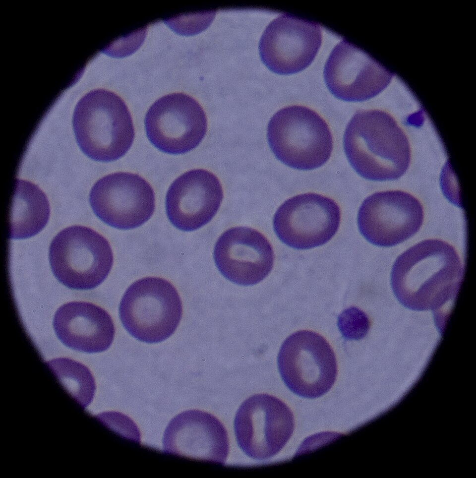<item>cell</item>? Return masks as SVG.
Segmentation results:
<instances>
[{
  "label": "cell",
  "instance_id": "1",
  "mask_svg": "<svg viewBox=\"0 0 476 478\" xmlns=\"http://www.w3.org/2000/svg\"><path fill=\"white\" fill-rule=\"evenodd\" d=\"M343 145L352 168L368 180L397 179L410 165L407 135L395 119L382 110L357 111L347 125Z\"/></svg>",
  "mask_w": 476,
  "mask_h": 478
},
{
  "label": "cell",
  "instance_id": "2",
  "mask_svg": "<svg viewBox=\"0 0 476 478\" xmlns=\"http://www.w3.org/2000/svg\"><path fill=\"white\" fill-rule=\"evenodd\" d=\"M463 273V264L452 245L440 239H425L398 257L391 271V285L401 299L442 300L455 296Z\"/></svg>",
  "mask_w": 476,
  "mask_h": 478
},
{
  "label": "cell",
  "instance_id": "3",
  "mask_svg": "<svg viewBox=\"0 0 476 478\" xmlns=\"http://www.w3.org/2000/svg\"><path fill=\"white\" fill-rule=\"evenodd\" d=\"M72 124L81 150L97 161L119 159L130 149L135 137L125 103L118 95L104 89L91 90L78 101Z\"/></svg>",
  "mask_w": 476,
  "mask_h": 478
},
{
  "label": "cell",
  "instance_id": "4",
  "mask_svg": "<svg viewBox=\"0 0 476 478\" xmlns=\"http://www.w3.org/2000/svg\"><path fill=\"white\" fill-rule=\"evenodd\" d=\"M267 138L275 157L298 170L321 167L330 158L333 147L325 120L314 110L300 105L276 112L268 123Z\"/></svg>",
  "mask_w": 476,
  "mask_h": 478
},
{
  "label": "cell",
  "instance_id": "5",
  "mask_svg": "<svg viewBox=\"0 0 476 478\" xmlns=\"http://www.w3.org/2000/svg\"><path fill=\"white\" fill-rule=\"evenodd\" d=\"M49 257L52 272L65 286L77 290L94 289L109 275L114 261L108 241L88 227L66 228L53 239Z\"/></svg>",
  "mask_w": 476,
  "mask_h": 478
},
{
  "label": "cell",
  "instance_id": "6",
  "mask_svg": "<svg viewBox=\"0 0 476 478\" xmlns=\"http://www.w3.org/2000/svg\"><path fill=\"white\" fill-rule=\"evenodd\" d=\"M127 331L148 343L170 337L179 325L182 306L175 287L168 281L147 277L133 283L123 295L119 307Z\"/></svg>",
  "mask_w": 476,
  "mask_h": 478
},
{
  "label": "cell",
  "instance_id": "7",
  "mask_svg": "<svg viewBox=\"0 0 476 478\" xmlns=\"http://www.w3.org/2000/svg\"><path fill=\"white\" fill-rule=\"evenodd\" d=\"M277 361L285 385L303 398L323 396L336 381L334 352L324 338L313 331H298L289 336L281 347Z\"/></svg>",
  "mask_w": 476,
  "mask_h": 478
},
{
  "label": "cell",
  "instance_id": "8",
  "mask_svg": "<svg viewBox=\"0 0 476 478\" xmlns=\"http://www.w3.org/2000/svg\"><path fill=\"white\" fill-rule=\"evenodd\" d=\"M294 427L291 409L267 394H255L244 400L234 419L238 446L247 456L259 461L277 455L291 437Z\"/></svg>",
  "mask_w": 476,
  "mask_h": 478
},
{
  "label": "cell",
  "instance_id": "9",
  "mask_svg": "<svg viewBox=\"0 0 476 478\" xmlns=\"http://www.w3.org/2000/svg\"><path fill=\"white\" fill-rule=\"evenodd\" d=\"M145 127L150 142L170 154H181L195 148L204 137L206 116L199 103L183 93L165 95L148 109Z\"/></svg>",
  "mask_w": 476,
  "mask_h": 478
},
{
  "label": "cell",
  "instance_id": "10",
  "mask_svg": "<svg viewBox=\"0 0 476 478\" xmlns=\"http://www.w3.org/2000/svg\"><path fill=\"white\" fill-rule=\"evenodd\" d=\"M89 201L100 219L121 230L140 226L150 218L155 207L150 183L128 172H116L99 179L91 189Z\"/></svg>",
  "mask_w": 476,
  "mask_h": 478
},
{
  "label": "cell",
  "instance_id": "11",
  "mask_svg": "<svg viewBox=\"0 0 476 478\" xmlns=\"http://www.w3.org/2000/svg\"><path fill=\"white\" fill-rule=\"evenodd\" d=\"M423 219V206L416 197L405 191L391 190L375 192L363 201L357 224L368 241L391 247L416 234Z\"/></svg>",
  "mask_w": 476,
  "mask_h": 478
},
{
  "label": "cell",
  "instance_id": "12",
  "mask_svg": "<svg viewBox=\"0 0 476 478\" xmlns=\"http://www.w3.org/2000/svg\"><path fill=\"white\" fill-rule=\"evenodd\" d=\"M339 206L333 199L314 193L293 196L278 209L273 227L278 238L298 249L318 246L328 242L338 230Z\"/></svg>",
  "mask_w": 476,
  "mask_h": 478
},
{
  "label": "cell",
  "instance_id": "13",
  "mask_svg": "<svg viewBox=\"0 0 476 478\" xmlns=\"http://www.w3.org/2000/svg\"><path fill=\"white\" fill-rule=\"evenodd\" d=\"M321 28L313 21L283 13L265 29L259 44L261 60L281 75L300 72L314 60L321 45Z\"/></svg>",
  "mask_w": 476,
  "mask_h": 478
},
{
  "label": "cell",
  "instance_id": "14",
  "mask_svg": "<svg viewBox=\"0 0 476 478\" xmlns=\"http://www.w3.org/2000/svg\"><path fill=\"white\" fill-rule=\"evenodd\" d=\"M393 74L363 50L346 40L332 50L324 69L330 92L348 102L370 99L389 85Z\"/></svg>",
  "mask_w": 476,
  "mask_h": 478
},
{
  "label": "cell",
  "instance_id": "15",
  "mask_svg": "<svg viewBox=\"0 0 476 478\" xmlns=\"http://www.w3.org/2000/svg\"><path fill=\"white\" fill-rule=\"evenodd\" d=\"M214 258L226 279L239 285L251 286L270 273L274 254L262 234L251 228L238 227L227 230L219 238Z\"/></svg>",
  "mask_w": 476,
  "mask_h": 478
},
{
  "label": "cell",
  "instance_id": "16",
  "mask_svg": "<svg viewBox=\"0 0 476 478\" xmlns=\"http://www.w3.org/2000/svg\"><path fill=\"white\" fill-rule=\"evenodd\" d=\"M163 451L186 458L224 465L229 452L227 431L222 423L209 413L184 411L166 427Z\"/></svg>",
  "mask_w": 476,
  "mask_h": 478
},
{
  "label": "cell",
  "instance_id": "17",
  "mask_svg": "<svg viewBox=\"0 0 476 478\" xmlns=\"http://www.w3.org/2000/svg\"><path fill=\"white\" fill-rule=\"evenodd\" d=\"M223 197L222 185L214 174L202 169L188 171L177 178L168 189V218L179 230H197L214 217Z\"/></svg>",
  "mask_w": 476,
  "mask_h": 478
},
{
  "label": "cell",
  "instance_id": "18",
  "mask_svg": "<svg viewBox=\"0 0 476 478\" xmlns=\"http://www.w3.org/2000/svg\"><path fill=\"white\" fill-rule=\"evenodd\" d=\"M56 334L66 346L88 353L107 350L115 328L109 314L92 303L72 301L58 308L54 317Z\"/></svg>",
  "mask_w": 476,
  "mask_h": 478
},
{
  "label": "cell",
  "instance_id": "19",
  "mask_svg": "<svg viewBox=\"0 0 476 478\" xmlns=\"http://www.w3.org/2000/svg\"><path fill=\"white\" fill-rule=\"evenodd\" d=\"M50 214L47 197L34 183L17 179L10 214V238L33 237L46 225Z\"/></svg>",
  "mask_w": 476,
  "mask_h": 478
},
{
  "label": "cell",
  "instance_id": "20",
  "mask_svg": "<svg viewBox=\"0 0 476 478\" xmlns=\"http://www.w3.org/2000/svg\"><path fill=\"white\" fill-rule=\"evenodd\" d=\"M68 393L84 409L91 403L96 384L90 370L73 359L60 358L46 362Z\"/></svg>",
  "mask_w": 476,
  "mask_h": 478
},
{
  "label": "cell",
  "instance_id": "21",
  "mask_svg": "<svg viewBox=\"0 0 476 478\" xmlns=\"http://www.w3.org/2000/svg\"><path fill=\"white\" fill-rule=\"evenodd\" d=\"M370 326L369 318L359 308L352 306L345 309L339 316L338 326L346 339L358 340L365 337Z\"/></svg>",
  "mask_w": 476,
  "mask_h": 478
}]
</instances>
